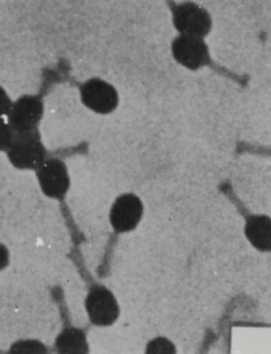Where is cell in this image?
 <instances>
[{"label": "cell", "mask_w": 271, "mask_h": 354, "mask_svg": "<svg viewBox=\"0 0 271 354\" xmlns=\"http://www.w3.org/2000/svg\"><path fill=\"white\" fill-rule=\"evenodd\" d=\"M7 153L8 158L14 167L32 171L40 169L47 156V151L41 140L38 129L15 133Z\"/></svg>", "instance_id": "cell-1"}, {"label": "cell", "mask_w": 271, "mask_h": 354, "mask_svg": "<svg viewBox=\"0 0 271 354\" xmlns=\"http://www.w3.org/2000/svg\"><path fill=\"white\" fill-rule=\"evenodd\" d=\"M86 308L91 322L98 326H109L118 320L120 308L115 295L102 286H95L86 296Z\"/></svg>", "instance_id": "cell-2"}, {"label": "cell", "mask_w": 271, "mask_h": 354, "mask_svg": "<svg viewBox=\"0 0 271 354\" xmlns=\"http://www.w3.org/2000/svg\"><path fill=\"white\" fill-rule=\"evenodd\" d=\"M174 12V26L182 35L204 38L210 32L212 20L206 10L196 3L177 6Z\"/></svg>", "instance_id": "cell-3"}, {"label": "cell", "mask_w": 271, "mask_h": 354, "mask_svg": "<svg viewBox=\"0 0 271 354\" xmlns=\"http://www.w3.org/2000/svg\"><path fill=\"white\" fill-rule=\"evenodd\" d=\"M44 113V105L38 96H22L12 105L9 115V124L15 133L34 131Z\"/></svg>", "instance_id": "cell-4"}, {"label": "cell", "mask_w": 271, "mask_h": 354, "mask_svg": "<svg viewBox=\"0 0 271 354\" xmlns=\"http://www.w3.org/2000/svg\"><path fill=\"white\" fill-rule=\"evenodd\" d=\"M82 100L91 111L101 115L113 113L119 104L117 90L109 82L93 78L80 88Z\"/></svg>", "instance_id": "cell-5"}, {"label": "cell", "mask_w": 271, "mask_h": 354, "mask_svg": "<svg viewBox=\"0 0 271 354\" xmlns=\"http://www.w3.org/2000/svg\"><path fill=\"white\" fill-rule=\"evenodd\" d=\"M144 213V205L138 196L133 194H122L111 207V225L117 233H127L133 231Z\"/></svg>", "instance_id": "cell-6"}, {"label": "cell", "mask_w": 271, "mask_h": 354, "mask_svg": "<svg viewBox=\"0 0 271 354\" xmlns=\"http://www.w3.org/2000/svg\"><path fill=\"white\" fill-rule=\"evenodd\" d=\"M171 50L176 61L189 70L200 69L210 62L208 46L200 37L181 35L174 41Z\"/></svg>", "instance_id": "cell-7"}, {"label": "cell", "mask_w": 271, "mask_h": 354, "mask_svg": "<svg viewBox=\"0 0 271 354\" xmlns=\"http://www.w3.org/2000/svg\"><path fill=\"white\" fill-rule=\"evenodd\" d=\"M41 189L48 198H63L70 187L67 167L59 159H49L37 169Z\"/></svg>", "instance_id": "cell-8"}, {"label": "cell", "mask_w": 271, "mask_h": 354, "mask_svg": "<svg viewBox=\"0 0 271 354\" xmlns=\"http://www.w3.org/2000/svg\"><path fill=\"white\" fill-rule=\"evenodd\" d=\"M270 218L261 216H250L246 221L245 235L250 243L262 252H269L271 246Z\"/></svg>", "instance_id": "cell-9"}, {"label": "cell", "mask_w": 271, "mask_h": 354, "mask_svg": "<svg viewBox=\"0 0 271 354\" xmlns=\"http://www.w3.org/2000/svg\"><path fill=\"white\" fill-rule=\"evenodd\" d=\"M55 346L61 353H84L88 351L86 335L77 328L65 329L57 337Z\"/></svg>", "instance_id": "cell-10"}, {"label": "cell", "mask_w": 271, "mask_h": 354, "mask_svg": "<svg viewBox=\"0 0 271 354\" xmlns=\"http://www.w3.org/2000/svg\"><path fill=\"white\" fill-rule=\"evenodd\" d=\"M175 353L173 344L165 337H158L151 342L147 348V353Z\"/></svg>", "instance_id": "cell-11"}, {"label": "cell", "mask_w": 271, "mask_h": 354, "mask_svg": "<svg viewBox=\"0 0 271 354\" xmlns=\"http://www.w3.org/2000/svg\"><path fill=\"white\" fill-rule=\"evenodd\" d=\"M15 132L10 124L6 123L3 118H0V151H8L13 142Z\"/></svg>", "instance_id": "cell-12"}, {"label": "cell", "mask_w": 271, "mask_h": 354, "mask_svg": "<svg viewBox=\"0 0 271 354\" xmlns=\"http://www.w3.org/2000/svg\"><path fill=\"white\" fill-rule=\"evenodd\" d=\"M12 105H13V103H12L9 95L0 86V118L9 115Z\"/></svg>", "instance_id": "cell-13"}, {"label": "cell", "mask_w": 271, "mask_h": 354, "mask_svg": "<svg viewBox=\"0 0 271 354\" xmlns=\"http://www.w3.org/2000/svg\"><path fill=\"white\" fill-rule=\"evenodd\" d=\"M10 263V252L3 244L0 243V271L3 270Z\"/></svg>", "instance_id": "cell-14"}]
</instances>
